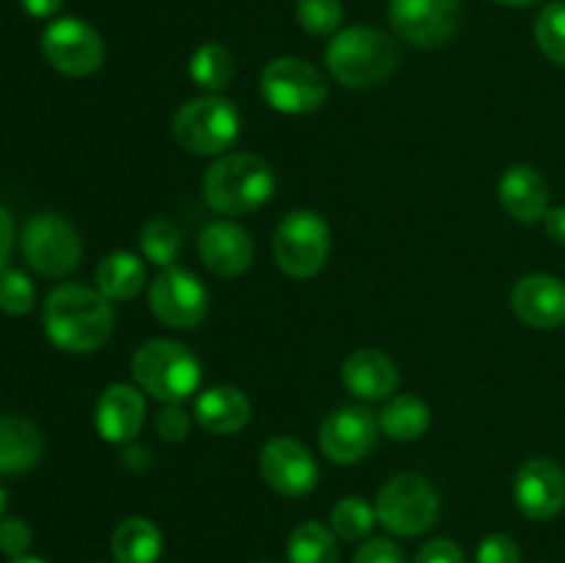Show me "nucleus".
Segmentation results:
<instances>
[{"label": "nucleus", "mask_w": 565, "mask_h": 563, "mask_svg": "<svg viewBox=\"0 0 565 563\" xmlns=\"http://www.w3.org/2000/svg\"><path fill=\"white\" fill-rule=\"evenodd\" d=\"M44 334L55 348L88 353L114 334V309L108 298L86 285H61L44 301Z\"/></svg>", "instance_id": "nucleus-1"}, {"label": "nucleus", "mask_w": 565, "mask_h": 563, "mask_svg": "<svg viewBox=\"0 0 565 563\" xmlns=\"http://www.w3.org/2000/svg\"><path fill=\"white\" fill-rule=\"evenodd\" d=\"M276 191V174L259 155H221L204 174V199L221 215H246Z\"/></svg>", "instance_id": "nucleus-2"}, {"label": "nucleus", "mask_w": 565, "mask_h": 563, "mask_svg": "<svg viewBox=\"0 0 565 563\" xmlns=\"http://www.w3.org/2000/svg\"><path fill=\"white\" fill-rule=\"evenodd\" d=\"M326 64L345 88H370L384 83L397 66V47L379 28L353 25L334 33L326 47Z\"/></svg>", "instance_id": "nucleus-3"}, {"label": "nucleus", "mask_w": 565, "mask_h": 563, "mask_svg": "<svg viewBox=\"0 0 565 563\" xmlns=\"http://www.w3.org/2000/svg\"><path fill=\"white\" fill-rule=\"evenodd\" d=\"M132 375L154 401L182 403L199 390L202 368L182 342L149 340L132 357Z\"/></svg>", "instance_id": "nucleus-4"}, {"label": "nucleus", "mask_w": 565, "mask_h": 563, "mask_svg": "<svg viewBox=\"0 0 565 563\" xmlns=\"http://www.w3.org/2000/svg\"><path fill=\"white\" fill-rule=\"evenodd\" d=\"M375 517L401 539H414L434 528L439 517V491L428 478L417 472H403L386 480L375 500Z\"/></svg>", "instance_id": "nucleus-5"}, {"label": "nucleus", "mask_w": 565, "mask_h": 563, "mask_svg": "<svg viewBox=\"0 0 565 563\" xmlns=\"http://www.w3.org/2000/svg\"><path fill=\"white\" fill-rule=\"evenodd\" d=\"M177 144L191 155H218L235 144L241 132V116L235 105L218 94L188 99L174 116Z\"/></svg>", "instance_id": "nucleus-6"}, {"label": "nucleus", "mask_w": 565, "mask_h": 563, "mask_svg": "<svg viewBox=\"0 0 565 563\" xmlns=\"http://www.w3.org/2000/svg\"><path fill=\"white\" fill-rule=\"evenodd\" d=\"M22 254L36 274L61 279L83 259V241L75 226L58 213H36L22 226Z\"/></svg>", "instance_id": "nucleus-7"}, {"label": "nucleus", "mask_w": 565, "mask_h": 563, "mask_svg": "<svg viewBox=\"0 0 565 563\" xmlns=\"http://www.w3.org/2000/svg\"><path fill=\"white\" fill-rule=\"evenodd\" d=\"M331 230L312 210H292L285 215L274 235L276 265L292 279H309L320 274L329 259Z\"/></svg>", "instance_id": "nucleus-8"}, {"label": "nucleus", "mask_w": 565, "mask_h": 563, "mask_svg": "<svg viewBox=\"0 0 565 563\" xmlns=\"http://www.w3.org/2000/svg\"><path fill=\"white\" fill-rule=\"evenodd\" d=\"M263 97L279 114L303 116L315 114L329 97L326 77L318 66L296 55L274 59L263 72Z\"/></svg>", "instance_id": "nucleus-9"}, {"label": "nucleus", "mask_w": 565, "mask_h": 563, "mask_svg": "<svg viewBox=\"0 0 565 563\" xmlns=\"http://www.w3.org/2000/svg\"><path fill=\"white\" fill-rule=\"evenodd\" d=\"M207 287L202 285L199 276L180 265H169L160 270L149 287V309L169 329H196L207 315Z\"/></svg>", "instance_id": "nucleus-10"}, {"label": "nucleus", "mask_w": 565, "mask_h": 563, "mask_svg": "<svg viewBox=\"0 0 565 563\" xmlns=\"http://www.w3.org/2000/svg\"><path fill=\"white\" fill-rule=\"evenodd\" d=\"M42 53L53 70L66 77H88L103 66V36L77 17H61L42 33Z\"/></svg>", "instance_id": "nucleus-11"}, {"label": "nucleus", "mask_w": 565, "mask_h": 563, "mask_svg": "<svg viewBox=\"0 0 565 563\" xmlns=\"http://www.w3.org/2000/svg\"><path fill=\"white\" fill-rule=\"evenodd\" d=\"M461 20L458 0H390V22L403 42L414 47H441Z\"/></svg>", "instance_id": "nucleus-12"}, {"label": "nucleus", "mask_w": 565, "mask_h": 563, "mask_svg": "<svg viewBox=\"0 0 565 563\" xmlns=\"http://www.w3.org/2000/svg\"><path fill=\"white\" fill-rule=\"evenodd\" d=\"M259 472L265 484L285 497H303L318 486V464L307 445L290 436H274L259 450Z\"/></svg>", "instance_id": "nucleus-13"}, {"label": "nucleus", "mask_w": 565, "mask_h": 563, "mask_svg": "<svg viewBox=\"0 0 565 563\" xmlns=\"http://www.w3.org/2000/svg\"><path fill=\"white\" fill-rule=\"evenodd\" d=\"M379 439V419L364 406H342L320 425V450L334 464H356Z\"/></svg>", "instance_id": "nucleus-14"}, {"label": "nucleus", "mask_w": 565, "mask_h": 563, "mask_svg": "<svg viewBox=\"0 0 565 563\" xmlns=\"http://www.w3.org/2000/svg\"><path fill=\"white\" fill-rule=\"evenodd\" d=\"M513 500L519 511L535 522L555 519L565 508V472L552 458H533L513 480Z\"/></svg>", "instance_id": "nucleus-15"}, {"label": "nucleus", "mask_w": 565, "mask_h": 563, "mask_svg": "<svg viewBox=\"0 0 565 563\" xmlns=\"http://www.w3.org/2000/svg\"><path fill=\"white\" fill-rule=\"evenodd\" d=\"M511 307L530 329H561L565 323V282L550 274H530L513 285Z\"/></svg>", "instance_id": "nucleus-16"}, {"label": "nucleus", "mask_w": 565, "mask_h": 563, "mask_svg": "<svg viewBox=\"0 0 565 563\" xmlns=\"http://www.w3.org/2000/svg\"><path fill=\"white\" fill-rule=\"evenodd\" d=\"M199 257L215 276H241L254 263V241L235 221H210L199 232Z\"/></svg>", "instance_id": "nucleus-17"}, {"label": "nucleus", "mask_w": 565, "mask_h": 563, "mask_svg": "<svg viewBox=\"0 0 565 563\" xmlns=\"http://www.w3.org/2000/svg\"><path fill=\"white\" fill-rule=\"evenodd\" d=\"M143 414H147V403L136 386L110 384L99 395L94 419H97V431L105 442L127 445L141 431Z\"/></svg>", "instance_id": "nucleus-18"}, {"label": "nucleus", "mask_w": 565, "mask_h": 563, "mask_svg": "<svg viewBox=\"0 0 565 563\" xmlns=\"http://www.w3.org/2000/svg\"><path fill=\"white\" fill-rule=\"evenodd\" d=\"M500 202L511 219L535 224L550 213V185L539 169L516 163L500 177Z\"/></svg>", "instance_id": "nucleus-19"}, {"label": "nucleus", "mask_w": 565, "mask_h": 563, "mask_svg": "<svg viewBox=\"0 0 565 563\" xmlns=\"http://www.w3.org/2000/svg\"><path fill=\"white\" fill-rule=\"evenodd\" d=\"M342 384L362 401H386L401 384L395 362L375 348H359L342 364Z\"/></svg>", "instance_id": "nucleus-20"}, {"label": "nucleus", "mask_w": 565, "mask_h": 563, "mask_svg": "<svg viewBox=\"0 0 565 563\" xmlns=\"http://www.w3.org/2000/svg\"><path fill=\"white\" fill-rule=\"evenodd\" d=\"M196 423L215 436H232L252 419V403L237 386H210L196 397Z\"/></svg>", "instance_id": "nucleus-21"}, {"label": "nucleus", "mask_w": 565, "mask_h": 563, "mask_svg": "<svg viewBox=\"0 0 565 563\" xmlns=\"http://www.w3.org/2000/svg\"><path fill=\"white\" fill-rule=\"evenodd\" d=\"M42 434L20 414H0V475L28 472L42 458Z\"/></svg>", "instance_id": "nucleus-22"}, {"label": "nucleus", "mask_w": 565, "mask_h": 563, "mask_svg": "<svg viewBox=\"0 0 565 563\" xmlns=\"http://www.w3.org/2000/svg\"><path fill=\"white\" fill-rule=\"evenodd\" d=\"M116 563H154L163 552V535L147 517H127L110 535Z\"/></svg>", "instance_id": "nucleus-23"}, {"label": "nucleus", "mask_w": 565, "mask_h": 563, "mask_svg": "<svg viewBox=\"0 0 565 563\" xmlns=\"http://www.w3.org/2000/svg\"><path fill=\"white\" fill-rule=\"evenodd\" d=\"M147 268L130 252H114L97 265V290L108 301H130L143 290Z\"/></svg>", "instance_id": "nucleus-24"}, {"label": "nucleus", "mask_w": 565, "mask_h": 563, "mask_svg": "<svg viewBox=\"0 0 565 563\" xmlns=\"http://www.w3.org/2000/svg\"><path fill=\"white\" fill-rule=\"evenodd\" d=\"M430 412L425 401L414 395H397L381 408L379 428L395 442H414L428 431Z\"/></svg>", "instance_id": "nucleus-25"}, {"label": "nucleus", "mask_w": 565, "mask_h": 563, "mask_svg": "<svg viewBox=\"0 0 565 563\" xmlns=\"http://www.w3.org/2000/svg\"><path fill=\"white\" fill-rule=\"evenodd\" d=\"M287 561L290 563H337L340 546H337L334 530L323 522H301L287 539Z\"/></svg>", "instance_id": "nucleus-26"}, {"label": "nucleus", "mask_w": 565, "mask_h": 563, "mask_svg": "<svg viewBox=\"0 0 565 563\" xmlns=\"http://www.w3.org/2000/svg\"><path fill=\"white\" fill-rule=\"evenodd\" d=\"M191 72L193 83L199 88H204L207 94H218L221 88H226L235 77V55L230 53V47L218 42H207L202 47L193 50L191 55Z\"/></svg>", "instance_id": "nucleus-27"}, {"label": "nucleus", "mask_w": 565, "mask_h": 563, "mask_svg": "<svg viewBox=\"0 0 565 563\" xmlns=\"http://www.w3.org/2000/svg\"><path fill=\"white\" fill-rule=\"evenodd\" d=\"M379 522L375 508L364 497H342L331 508V530L345 541H362L373 533V524Z\"/></svg>", "instance_id": "nucleus-28"}, {"label": "nucleus", "mask_w": 565, "mask_h": 563, "mask_svg": "<svg viewBox=\"0 0 565 563\" xmlns=\"http://www.w3.org/2000/svg\"><path fill=\"white\" fill-rule=\"evenodd\" d=\"M141 252L143 257L152 265H160V268H169L174 265V259L180 257L182 237L180 230H177L174 221L169 219H152L141 226Z\"/></svg>", "instance_id": "nucleus-29"}, {"label": "nucleus", "mask_w": 565, "mask_h": 563, "mask_svg": "<svg viewBox=\"0 0 565 563\" xmlns=\"http://www.w3.org/2000/svg\"><path fill=\"white\" fill-rule=\"evenodd\" d=\"M535 42L546 59L565 66V0H555L541 9L535 20Z\"/></svg>", "instance_id": "nucleus-30"}, {"label": "nucleus", "mask_w": 565, "mask_h": 563, "mask_svg": "<svg viewBox=\"0 0 565 563\" xmlns=\"http://www.w3.org/2000/svg\"><path fill=\"white\" fill-rule=\"evenodd\" d=\"M342 17V0H298L296 3V20L312 36H334L340 33Z\"/></svg>", "instance_id": "nucleus-31"}, {"label": "nucleus", "mask_w": 565, "mask_h": 563, "mask_svg": "<svg viewBox=\"0 0 565 563\" xmlns=\"http://www.w3.org/2000/svg\"><path fill=\"white\" fill-rule=\"evenodd\" d=\"M36 304V287L22 270L0 268V309L9 315H28Z\"/></svg>", "instance_id": "nucleus-32"}, {"label": "nucleus", "mask_w": 565, "mask_h": 563, "mask_svg": "<svg viewBox=\"0 0 565 563\" xmlns=\"http://www.w3.org/2000/svg\"><path fill=\"white\" fill-rule=\"evenodd\" d=\"M154 431L166 442H185V436L191 434V417L180 403H166L154 419Z\"/></svg>", "instance_id": "nucleus-33"}, {"label": "nucleus", "mask_w": 565, "mask_h": 563, "mask_svg": "<svg viewBox=\"0 0 565 563\" xmlns=\"http://www.w3.org/2000/svg\"><path fill=\"white\" fill-rule=\"evenodd\" d=\"M33 533L25 519L9 517L0 522V552L9 557H22L31 550Z\"/></svg>", "instance_id": "nucleus-34"}, {"label": "nucleus", "mask_w": 565, "mask_h": 563, "mask_svg": "<svg viewBox=\"0 0 565 563\" xmlns=\"http://www.w3.org/2000/svg\"><path fill=\"white\" fill-rule=\"evenodd\" d=\"M478 563H522V552H519V544L505 533H491L489 539L480 541L478 555H475Z\"/></svg>", "instance_id": "nucleus-35"}, {"label": "nucleus", "mask_w": 565, "mask_h": 563, "mask_svg": "<svg viewBox=\"0 0 565 563\" xmlns=\"http://www.w3.org/2000/svg\"><path fill=\"white\" fill-rule=\"evenodd\" d=\"M353 563H406V555L395 541L370 539L359 546Z\"/></svg>", "instance_id": "nucleus-36"}, {"label": "nucleus", "mask_w": 565, "mask_h": 563, "mask_svg": "<svg viewBox=\"0 0 565 563\" xmlns=\"http://www.w3.org/2000/svg\"><path fill=\"white\" fill-rule=\"evenodd\" d=\"M414 563H467L463 550L450 539H434L417 552Z\"/></svg>", "instance_id": "nucleus-37"}, {"label": "nucleus", "mask_w": 565, "mask_h": 563, "mask_svg": "<svg viewBox=\"0 0 565 563\" xmlns=\"http://www.w3.org/2000/svg\"><path fill=\"white\" fill-rule=\"evenodd\" d=\"M11 246H14V219L0 204V268H6V263H9Z\"/></svg>", "instance_id": "nucleus-38"}, {"label": "nucleus", "mask_w": 565, "mask_h": 563, "mask_svg": "<svg viewBox=\"0 0 565 563\" xmlns=\"http://www.w3.org/2000/svg\"><path fill=\"white\" fill-rule=\"evenodd\" d=\"M20 6L28 17L47 20V17L58 14V9L64 6V0H20Z\"/></svg>", "instance_id": "nucleus-39"}, {"label": "nucleus", "mask_w": 565, "mask_h": 563, "mask_svg": "<svg viewBox=\"0 0 565 563\" xmlns=\"http://www.w3.org/2000/svg\"><path fill=\"white\" fill-rule=\"evenodd\" d=\"M544 226H546V235H550L552 241L565 246V204L563 208H552L550 213L544 215Z\"/></svg>", "instance_id": "nucleus-40"}, {"label": "nucleus", "mask_w": 565, "mask_h": 563, "mask_svg": "<svg viewBox=\"0 0 565 563\" xmlns=\"http://www.w3.org/2000/svg\"><path fill=\"white\" fill-rule=\"evenodd\" d=\"M494 3L508 6V9H527V6H535L539 0H494Z\"/></svg>", "instance_id": "nucleus-41"}, {"label": "nucleus", "mask_w": 565, "mask_h": 563, "mask_svg": "<svg viewBox=\"0 0 565 563\" xmlns=\"http://www.w3.org/2000/svg\"><path fill=\"white\" fill-rule=\"evenodd\" d=\"M9 563H44L42 557H33V555H22V557H11Z\"/></svg>", "instance_id": "nucleus-42"}, {"label": "nucleus", "mask_w": 565, "mask_h": 563, "mask_svg": "<svg viewBox=\"0 0 565 563\" xmlns=\"http://www.w3.org/2000/svg\"><path fill=\"white\" fill-rule=\"evenodd\" d=\"M3 513H6V489L3 486H0V522H3Z\"/></svg>", "instance_id": "nucleus-43"}]
</instances>
